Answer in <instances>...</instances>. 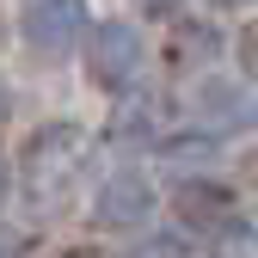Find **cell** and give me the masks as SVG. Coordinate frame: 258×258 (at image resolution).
<instances>
[{
	"mask_svg": "<svg viewBox=\"0 0 258 258\" xmlns=\"http://www.w3.org/2000/svg\"><path fill=\"white\" fill-rule=\"evenodd\" d=\"M80 160H86V136L80 123H49L31 136L25 148V197L31 209H61L80 190Z\"/></svg>",
	"mask_w": 258,
	"mask_h": 258,
	"instance_id": "obj_1",
	"label": "cell"
},
{
	"mask_svg": "<svg viewBox=\"0 0 258 258\" xmlns=\"http://www.w3.org/2000/svg\"><path fill=\"white\" fill-rule=\"evenodd\" d=\"M178 111L197 136H221V129H252L258 123V92L240 80V74H197L184 92H178Z\"/></svg>",
	"mask_w": 258,
	"mask_h": 258,
	"instance_id": "obj_2",
	"label": "cell"
},
{
	"mask_svg": "<svg viewBox=\"0 0 258 258\" xmlns=\"http://www.w3.org/2000/svg\"><path fill=\"white\" fill-rule=\"evenodd\" d=\"M86 68L99 86H129L142 68V31L129 19H99L86 31Z\"/></svg>",
	"mask_w": 258,
	"mask_h": 258,
	"instance_id": "obj_3",
	"label": "cell"
},
{
	"mask_svg": "<svg viewBox=\"0 0 258 258\" xmlns=\"http://www.w3.org/2000/svg\"><path fill=\"white\" fill-rule=\"evenodd\" d=\"M86 37V7L80 0H31L25 7V43L37 55H68Z\"/></svg>",
	"mask_w": 258,
	"mask_h": 258,
	"instance_id": "obj_4",
	"label": "cell"
},
{
	"mask_svg": "<svg viewBox=\"0 0 258 258\" xmlns=\"http://www.w3.org/2000/svg\"><path fill=\"white\" fill-rule=\"evenodd\" d=\"M154 215V190L142 172H111L105 190L92 197V228L105 234H123V228H142V221Z\"/></svg>",
	"mask_w": 258,
	"mask_h": 258,
	"instance_id": "obj_5",
	"label": "cell"
},
{
	"mask_svg": "<svg viewBox=\"0 0 258 258\" xmlns=\"http://www.w3.org/2000/svg\"><path fill=\"white\" fill-rule=\"evenodd\" d=\"M172 209L184 221V234H228L234 228V197L221 184H209V178H184L178 197H172Z\"/></svg>",
	"mask_w": 258,
	"mask_h": 258,
	"instance_id": "obj_6",
	"label": "cell"
},
{
	"mask_svg": "<svg viewBox=\"0 0 258 258\" xmlns=\"http://www.w3.org/2000/svg\"><path fill=\"white\" fill-rule=\"evenodd\" d=\"M240 74H246V80H258V19H252V25H240Z\"/></svg>",
	"mask_w": 258,
	"mask_h": 258,
	"instance_id": "obj_7",
	"label": "cell"
},
{
	"mask_svg": "<svg viewBox=\"0 0 258 258\" xmlns=\"http://www.w3.org/2000/svg\"><path fill=\"white\" fill-rule=\"evenodd\" d=\"M136 258H203V252L190 246V240H148Z\"/></svg>",
	"mask_w": 258,
	"mask_h": 258,
	"instance_id": "obj_8",
	"label": "cell"
},
{
	"mask_svg": "<svg viewBox=\"0 0 258 258\" xmlns=\"http://www.w3.org/2000/svg\"><path fill=\"white\" fill-rule=\"evenodd\" d=\"M136 7L154 13V19H172V13H178V0H136Z\"/></svg>",
	"mask_w": 258,
	"mask_h": 258,
	"instance_id": "obj_9",
	"label": "cell"
},
{
	"mask_svg": "<svg viewBox=\"0 0 258 258\" xmlns=\"http://www.w3.org/2000/svg\"><path fill=\"white\" fill-rule=\"evenodd\" d=\"M0 258H13V240H7V234H0Z\"/></svg>",
	"mask_w": 258,
	"mask_h": 258,
	"instance_id": "obj_10",
	"label": "cell"
},
{
	"mask_svg": "<svg viewBox=\"0 0 258 258\" xmlns=\"http://www.w3.org/2000/svg\"><path fill=\"white\" fill-rule=\"evenodd\" d=\"M0 197H7V160H0Z\"/></svg>",
	"mask_w": 258,
	"mask_h": 258,
	"instance_id": "obj_11",
	"label": "cell"
},
{
	"mask_svg": "<svg viewBox=\"0 0 258 258\" xmlns=\"http://www.w3.org/2000/svg\"><path fill=\"white\" fill-rule=\"evenodd\" d=\"M209 7H246V0H209Z\"/></svg>",
	"mask_w": 258,
	"mask_h": 258,
	"instance_id": "obj_12",
	"label": "cell"
},
{
	"mask_svg": "<svg viewBox=\"0 0 258 258\" xmlns=\"http://www.w3.org/2000/svg\"><path fill=\"white\" fill-rule=\"evenodd\" d=\"M0 117H7V86H0Z\"/></svg>",
	"mask_w": 258,
	"mask_h": 258,
	"instance_id": "obj_13",
	"label": "cell"
},
{
	"mask_svg": "<svg viewBox=\"0 0 258 258\" xmlns=\"http://www.w3.org/2000/svg\"><path fill=\"white\" fill-rule=\"evenodd\" d=\"M0 43H7V13H0Z\"/></svg>",
	"mask_w": 258,
	"mask_h": 258,
	"instance_id": "obj_14",
	"label": "cell"
},
{
	"mask_svg": "<svg viewBox=\"0 0 258 258\" xmlns=\"http://www.w3.org/2000/svg\"><path fill=\"white\" fill-rule=\"evenodd\" d=\"M252 178H258V160H252Z\"/></svg>",
	"mask_w": 258,
	"mask_h": 258,
	"instance_id": "obj_15",
	"label": "cell"
}]
</instances>
